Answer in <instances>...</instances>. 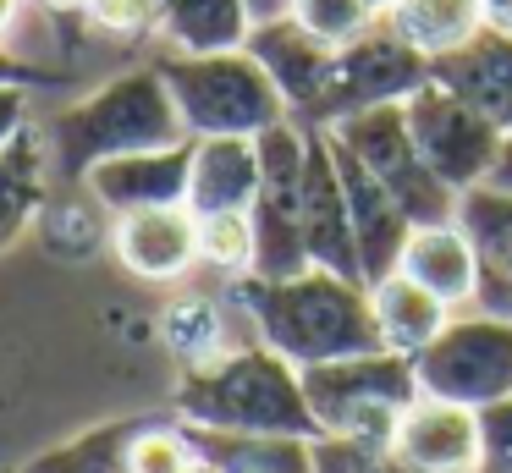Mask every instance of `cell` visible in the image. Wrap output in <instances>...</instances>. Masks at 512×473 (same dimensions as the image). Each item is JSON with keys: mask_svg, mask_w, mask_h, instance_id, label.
Here are the masks:
<instances>
[{"mask_svg": "<svg viewBox=\"0 0 512 473\" xmlns=\"http://www.w3.org/2000/svg\"><path fill=\"white\" fill-rule=\"evenodd\" d=\"M402 110H408L413 149L424 154V165H430L457 198L474 193V187H485L490 176H496L507 132H501L490 116H479L474 105H463L452 88H441L430 77Z\"/></svg>", "mask_w": 512, "mask_h": 473, "instance_id": "obj_8", "label": "cell"}, {"mask_svg": "<svg viewBox=\"0 0 512 473\" xmlns=\"http://www.w3.org/2000/svg\"><path fill=\"white\" fill-rule=\"evenodd\" d=\"M28 132V83H0V154Z\"/></svg>", "mask_w": 512, "mask_h": 473, "instance_id": "obj_35", "label": "cell"}, {"mask_svg": "<svg viewBox=\"0 0 512 473\" xmlns=\"http://www.w3.org/2000/svg\"><path fill=\"white\" fill-rule=\"evenodd\" d=\"M265 193L254 138H193L188 171V209L193 215H248Z\"/></svg>", "mask_w": 512, "mask_h": 473, "instance_id": "obj_16", "label": "cell"}, {"mask_svg": "<svg viewBox=\"0 0 512 473\" xmlns=\"http://www.w3.org/2000/svg\"><path fill=\"white\" fill-rule=\"evenodd\" d=\"M188 171H193V138L171 143V149H144V154L105 160L78 187L116 220V215H138V209L188 204Z\"/></svg>", "mask_w": 512, "mask_h": 473, "instance_id": "obj_14", "label": "cell"}, {"mask_svg": "<svg viewBox=\"0 0 512 473\" xmlns=\"http://www.w3.org/2000/svg\"><path fill=\"white\" fill-rule=\"evenodd\" d=\"M111 226L116 220L83 187H72V198H50L45 215H39V237L61 259H94L100 248H111Z\"/></svg>", "mask_w": 512, "mask_h": 473, "instance_id": "obj_28", "label": "cell"}, {"mask_svg": "<svg viewBox=\"0 0 512 473\" xmlns=\"http://www.w3.org/2000/svg\"><path fill=\"white\" fill-rule=\"evenodd\" d=\"M430 77L441 88H452L463 105H474L479 116H490L501 132H512V39L479 33V39L463 44L457 55L435 61Z\"/></svg>", "mask_w": 512, "mask_h": 473, "instance_id": "obj_20", "label": "cell"}, {"mask_svg": "<svg viewBox=\"0 0 512 473\" xmlns=\"http://www.w3.org/2000/svg\"><path fill=\"white\" fill-rule=\"evenodd\" d=\"M144 418H116V424H94L83 435L61 440V446L39 451L23 473H127V451Z\"/></svg>", "mask_w": 512, "mask_h": 473, "instance_id": "obj_27", "label": "cell"}, {"mask_svg": "<svg viewBox=\"0 0 512 473\" xmlns=\"http://www.w3.org/2000/svg\"><path fill=\"white\" fill-rule=\"evenodd\" d=\"M34 17V0H0V50L17 39V28Z\"/></svg>", "mask_w": 512, "mask_h": 473, "instance_id": "obj_36", "label": "cell"}, {"mask_svg": "<svg viewBox=\"0 0 512 473\" xmlns=\"http://www.w3.org/2000/svg\"><path fill=\"white\" fill-rule=\"evenodd\" d=\"M127 473H199V446H193L188 424L144 418V429L133 435V451H127Z\"/></svg>", "mask_w": 512, "mask_h": 473, "instance_id": "obj_29", "label": "cell"}, {"mask_svg": "<svg viewBox=\"0 0 512 473\" xmlns=\"http://www.w3.org/2000/svg\"><path fill=\"white\" fill-rule=\"evenodd\" d=\"M171 143H188V127H182V110L171 99L160 66H127V72L105 77L100 88L78 94L45 121L50 171L67 187H78L105 160L171 149Z\"/></svg>", "mask_w": 512, "mask_h": 473, "instance_id": "obj_2", "label": "cell"}, {"mask_svg": "<svg viewBox=\"0 0 512 473\" xmlns=\"http://www.w3.org/2000/svg\"><path fill=\"white\" fill-rule=\"evenodd\" d=\"M50 149H45V132L28 127L12 149L0 154V248H12L23 231L39 226L50 204Z\"/></svg>", "mask_w": 512, "mask_h": 473, "instance_id": "obj_24", "label": "cell"}, {"mask_svg": "<svg viewBox=\"0 0 512 473\" xmlns=\"http://www.w3.org/2000/svg\"><path fill=\"white\" fill-rule=\"evenodd\" d=\"M479 22H485V33L512 39V0H479Z\"/></svg>", "mask_w": 512, "mask_h": 473, "instance_id": "obj_37", "label": "cell"}, {"mask_svg": "<svg viewBox=\"0 0 512 473\" xmlns=\"http://www.w3.org/2000/svg\"><path fill=\"white\" fill-rule=\"evenodd\" d=\"M248 55L270 72V83L281 88L292 116L320 127V105H325V88H331L336 44H325L320 33H309L298 17H276V22H259L254 28Z\"/></svg>", "mask_w": 512, "mask_h": 473, "instance_id": "obj_11", "label": "cell"}, {"mask_svg": "<svg viewBox=\"0 0 512 473\" xmlns=\"http://www.w3.org/2000/svg\"><path fill=\"white\" fill-rule=\"evenodd\" d=\"M94 33L105 39H160V22H166V0H83L78 11Z\"/></svg>", "mask_w": 512, "mask_h": 473, "instance_id": "obj_32", "label": "cell"}, {"mask_svg": "<svg viewBox=\"0 0 512 473\" xmlns=\"http://www.w3.org/2000/svg\"><path fill=\"white\" fill-rule=\"evenodd\" d=\"M303 391H309L320 435L386 440L391 446L402 413L419 402V374H413V358L380 347V352H358V358L303 369Z\"/></svg>", "mask_w": 512, "mask_h": 473, "instance_id": "obj_5", "label": "cell"}, {"mask_svg": "<svg viewBox=\"0 0 512 473\" xmlns=\"http://www.w3.org/2000/svg\"><path fill=\"white\" fill-rule=\"evenodd\" d=\"M424 83H430V61L380 17L364 39L336 50L331 88H325V105H320V127L364 116V110H380V105H408Z\"/></svg>", "mask_w": 512, "mask_h": 473, "instance_id": "obj_9", "label": "cell"}, {"mask_svg": "<svg viewBox=\"0 0 512 473\" xmlns=\"http://www.w3.org/2000/svg\"><path fill=\"white\" fill-rule=\"evenodd\" d=\"M177 424L188 429H221V435H292L320 440L303 369H292L265 341H243L210 369H188L177 380Z\"/></svg>", "mask_w": 512, "mask_h": 473, "instance_id": "obj_3", "label": "cell"}, {"mask_svg": "<svg viewBox=\"0 0 512 473\" xmlns=\"http://www.w3.org/2000/svg\"><path fill=\"white\" fill-rule=\"evenodd\" d=\"M303 237H309L314 270H331L342 281H364L353 209H347L342 165H336V149H331V127H314V154H309V176H303Z\"/></svg>", "mask_w": 512, "mask_h": 473, "instance_id": "obj_12", "label": "cell"}, {"mask_svg": "<svg viewBox=\"0 0 512 473\" xmlns=\"http://www.w3.org/2000/svg\"><path fill=\"white\" fill-rule=\"evenodd\" d=\"M386 22L430 66L446 61V55H457L463 44H474L479 33H485V22H479V0H397V6L386 11Z\"/></svg>", "mask_w": 512, "mask_h": 473, "instance_id": "obj_25", "label": "cell"}, {"mask_svg": "<svg viewBox=\"0 0 512 473\" xmlns=\"http://www.w3.org/2000/svg\"><path fill=\"white\" fill-rule=\"evenodd\" d=\"M232 308L254 341L292 363V369H320L336 358H358V352H380V330L369 314V286L342 281L331 270H303L292 281H259V275H237L232 281Z\"/></svg>", "mask_w": 512, "mask_h": 473, "instance_id": "obj_1", "label": "cell"}, {"mask_svg": "<svg viewBox=\"0 0 512 473\" xmlns=\"http://www.w3.org/2000/svg\"><path fill=\"white\" fill-rule=\"evenodd\" d=\"M39 11H56V17H67V11H83V0H34Z\"/></svg>", "mask_w": 512, "mask_h": 473, "instance_id": "obj_41", "label": "cell"}, {"mask_svg": "<svg viewBox=\"0 0 512 473\" xmlns=\"http://www.w3.org/2000/svg\"><path fill=\"white\" fill-rule=\"evenodd\" d=\"M314 473H408L386 440H347L320 435L314 440Z\"/></svg>", "mask_w": 512, "mask_h": 473, "instance_id": "obj_33", "label": "cell"}, {"mask_svg": "<svg viewBox=\"0 0 512 473\" xmlns=\"http://www.w3.org/2000/svg\"><path fill=\"white\" fill-rule=\"evenodd\" d=\"M331 149H336V165H342L347 209H353V237H358L364 286H375V281H386V275L397 270L402 248H408V237H413V220H408V209H402L397 198H391L386 187H380L375 176H369L336 138H331Z\"/></svg>", "mask_w": 512, "mask_h": 473, "instance_id": "obj_15", "label": "cell"}, {"mask_svg": "<svg viewBox=\"0 0 512 473\" xmlns=\"http://www.w3.org/2000/svg\"><path fill=\"white\" fill-rule=\"evenodd\" d=\"M331 138L408 209L413 226H435V220H457V204L463 198L441 182V176L424 165V154L413 149V132H408V110L402 105H380L364 110V116H347L331 121Z\"/></svg>", "mask_w": 512, "mask_h": 473, "instance_id": "obj_6", "label": "cell"}, {"mask_svg": "<svg viewBox=\"0 0 512 473\" xmlns=\"http://www.w3.org/2000/svg\"><path fill=\"white\" fill-rule=\"evenodd\" d=\"M199 473H221V468H215V462H204V457H199Z\"/></svg>", "mask_w": 512, "mask_h": 473, "instance_id": "obj_43", "label": "cell"}, {"mask_svg": "<svg viewBox=\"0 0 512 473\" xmlns=\"http://www.w3.org/2000/svg\"><path fill=\"white\" fill-rule=\"evenodd\" d=\"M237 308L232 297H210V292H177L166 308H160V347L177 358V369H210V363H221L226 352H237L243 341H237Z\"/></svg>", "mask_w": 512, "mask_h": 473, "instance_id": "obj_19", "label": "cell"}, {"mask_svg": "<svg viewBox=\"0 0 512 473\" xmlns=\"http://www.w3.org/2000/svg\"><path fill=\"white\" fill-rule=\"evenodd\" d=\"M490 182L512 193V132H507V143H501V165H496V176H490Z\"/></svg>", "mask_w": 512, "mask_h": 473, "instance_id": "obj_40", "label": "cell"}, {"mask_svg": "<svg viewBox=\"0 0 512 473\" xmlns=\"http://www.w3.org/2000/svg\"><path fill=\"white\" fill-rule=\"evenodd\" d=\"M457 220H463V231L479 248L474 308L479 314H496V319H512V193L496 182L474 187V193H463V204H457Z\"/></svg>", "mask_w": 512, "mask_h": 473, "instance_id": "obj_18", "label": "cell"}, {"mask_svg": "<svg viewBox=\"0 0 512 473\" xmlns=\"http://www.w3.org/2000/svg\"><path fill=\"white\" fill-rule=\"evenodd\" d=\"M204 462L221 473H314V440L292 435H221V429H188Z\"/></svg>", "mask_w": 512, "mask_h": 473, "instance_id": "obj_26", "label": "cell"}, {"mask_svg": "<svg viewBox=\"0 0 512 473\" xmlns=\"http://www.w3.org/2000/svg\"><path fill=\"white\" fill-rule=\"evenodd\" d=\"M397 270L435 292L446 308H474L479 297V248L463 231V220H435V226H413L408 248H402Z\"/></svg>", "mask_w": 512, "mask_h": 473, "instance_id": "obj_17", "label": "cell"}, {"mask_svg": "<svg viewBox=\"0 0 512 473\" xmlns=\"http://www.w3.org/2000/svg\"><path fill=\"white\" fill-rule=\"evenodd\" d=\"M254 275L259 281H292L314 270L309 237H303V187H265L254 198Z\"/></svg>", "mask_w": 512, "mask_h": 473, "instance_id": "obj_22", "label": "cell"}, {"mask_svg": "<svg viewBox=\"0 0 512 473\" xmlns=\"http://www.w3.org/2000/svg\"><path fill=\"white\" fill-rule=\"evenodd\" d=\"M292 17L303 22L309 33H320L325 44H353V39H364L369 28L380 22V11L369 6V0H298L292 6Z\"/></svg>", "mask_w": 512, "mask_h": 473, "instance_id": "obj_31", "label": "cell"}, {"mask_svg": "<svg viewBox=\"0 0 512 473\" xmlns=\"http://www.w3.org/2000/svg\"><path fill=\"white\" fill-rule=\"evenodd\" d=\"M0 83H45V72H34V66L12 61V55L0 50Z\"/></svg>", "mask_w": 512, "mask_h": 473, "instance_id": "obj_38", "label": "cell"}, {"mask_svg": "<svg viewBox=\"0 0 512 473\" xmlns=\"http://www.w3.org/2000/svg\"><path fill=\"white\" fill-rule=\"evenodd\" d=\"M248 39H254L248 0H171L160 22V44L171 55H226L248 50Z\"/></svg>", "mask_w": 512, "mask_h": 473, "instance_id": "obj_23", "label": "cell"}, {"mask_svg": "<svg viewBox=\"0 0 512 473\" xmlns=\"http://www.w3.org/2000/svg\"><path fill=\"white\" fill-rule=\"evenodd\" d=\"M419 396L463 407H490L512 396V319L496 314H452V325L413 358Z\"/></svg>", "mask_w": 512, "mask_h": 473, "instance_id": "obj_7", "label": "cell"}, {"mask_svg": "<svg viewBox=\"0 0 512 473\" xmlns=\"http://www.w3.org/2000/svg\"><path fill=\"white\" fill-rule=\"evenodd\" d=\"M369 314H375L380 347L402 352V358H419V352L452 325L457 308H446L435 292H424L419 281H408L402 270H391L386 281L369 286Z\"/></svg>", "mask_w": 512, "mask_h": 473, "instance_id": "obj_21", "label": "cell"}, {"mask_svg": "<svg viewBox=\"0 0 512 473\" xmlns=\"http://www.w3.org/2000/svg\"><path fill=\"white\" fill-rule=\"evenodd\" d=\"M391 451L402 457L408 473H479L485 468V429H479V407L441 402V396H419L402 413Z\"/></svg>", "mask_w": 512, "mask_h": 473, "instance_id": "obj_10", "label": "cell"}, {"mask_svg": "<svg viewBox=\"0 0 512 473\" xmlns=\"http://www.w3.org/2000/svg\"><path fill=\"white\" fill-rule=\"evenodd\" d=\"M6 473H23V468H6Z\"/></svg>", "mask_w": 512, "mask_h": 473, "instance_id": "obj_44", "label": "cell"}, {"mask_svg": "<svg viewBox=\"0 0 512 473\" xmlns=\"http://www.w3.org/2000/svg\"><path fill=\"white\" fill-rule=\"evenodd\" d=\"M292 6H298V0H248L254 28H259V22H276V17H292Z\"/></svg>", "mask_w": 512, "mask_h": 473, "instance_id": "obj_39", "label": "cell"}, {"mask_svg": "<svg viewBox=\"0 0 512 473\" xmlns=\"http://www.w3.org/2000/svg\"><path fill=\"white\" fill-rule=\"evenodd\" d=\"M479 429H485V468L479 473H512V396L479 407Z\"/></svg>", "mask_w": 512, "mask_h": 473, "instance_id": "obj_34", "label": "cell"}, {"mask_svg": "<svg viewBox=\"0 0 512 473\" xmlns=\"http://www.w3.org/2000/svg\"><path fill=\"white\" fill-rule=\"evenodd\" d=\"M171 99L182 110L188 138H259L276 121H287V99L270 83V72L248 50L226 55H160Z\"/></svg>", "mask_w": 512, "mask_h": 473, "instance_id": "obj_4", "label": "cell"}, {"mask_svg": "<svg viewBox=\"0 0 512 473\" xmlns=\"http://www.w3.org/2000/svg\"><path fill=\"white\" fill-rule=\"evenodd\" d=\"M369 6H375V11H380V17H386V11H391V6H397V0H369Z\"/></svg>", "mask_w": 512, "mask_h": 473, "instance_id": "obj_42", "label": "cell"}, {"mask_svg": "<svg viewBox=\"0 0 512 473\" xmlns=\"http://www.w3.org/2000/svg\"><path fill=\"white\" fill-rule=\"evenodd\" d=\"M111 259L122 264L133 281H155V286L188 281L193 264H199V215H193L188 204L116 215Z\"/></svg>", "mask_w": 512, "mask_h": 473, "instance_id": "obj_13", "label": "cell"}, {"mask_svg": "<svg viewBox=\"0 0 512 473\" xmlns=\"http://www.w3.org/2000/svg\"><path fill=\"white\" fill-rule=\"evenodd\" d=\"M166 6H171V0H166Z\"/></svg>", "mask_w": 512, "mask_h": 473, "instance_id": "obj_45", "label": "cell"}, {"mask_svg": "<svg viewBox=\"0 0 512 473\" xmlns=\"http://www.w3.org/2000/svg\"><path fill=\"white\" fill-rule=\"evenodd\" d=\"M199 264L226 281L254 275V215H199Z\"/></svg>", "mask_w": 512, "mask_h": 473, "instance_id": "obj_30", "label": "cell"}]
</instances>
